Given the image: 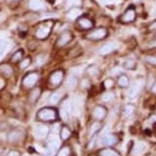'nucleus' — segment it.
Wrapping results in <instances>:
<instances>
[{"label": "nucleus", "mask_w": 156, "mask_h": 156, "mask_svg": "<svg viewBox=\"0 0 156 156\" xmlns=\"http://www.w3.org/2000/svg\"><path fill=\"white\" fill-rule=\"evenodd\" d=\"M107 35H108L107 29L97 28V29H94V30L91 31L86 37L89 40H92V41H100V40L105 39V38L107 37Z\"/></svg>", "instance_id": "obj_2"}, {"label": "nucleus", "mask_w": 156, "mask_h": 156, "mask_svg": "<svg viewBox=\"0 0 156 156\" xmlns=\"http://www.w3.org/2000/svg\"><path fill=\"white\" fill-rule=\"evenodd\" d=\"M20 137H22V133H20V132H19V131H14L13 133H11L9 135V139L10 140H13V141L20 139Z\"/></svg>", "instance_id": "obj_33"}, {"label": "nucleus", "mask_w": 156, "mask_h": 156, "mask_svg": "<svg viewBox=\"0 0 156 156\" xmlns=\"http://www.w3.org/2000/svg\"><path fill=\"white\" fill-rule=\"evenodd\" d=\"M23 55V50H17L16 53L13 54V56H12V58H11V60L14 61V62H16V61H20V59H22Z\"/></svg>", "instance_id": "obj_26"}, {"label": "nucleus", "mask_w": 156, "mask_h": 156, "mask_svg": "<svg viewBox=\"0 0 156 156\" xmlns=\"http://www.w3.org/2000/svg\"><path fill=\"white\" fill-rule=\"evenodd\" d=\"M30 63H31V58H29V57L25 58V59L20 62V69H26Z\"/></svg>", "instance_id": "obj_37"}, {"label": "nucleus", "mask_w": 156, "mask_h": 156, "mask_svg": "<svg viewBox=\"0 0 156 156\" xmlns=\"http://www.w3.org/2000/svg\"><path fill=\"white\" fill-rule=\"evenodd\" d=\"M99 156H120L119 153H117L115 150L113 149H103L100 151Z\"/></svg>", "instance_id": "obj_21"}, {"label": "nucleus", "mask_w": 156, "mask_h": 156, "mask_svg": "<svg viewBox=\"0 0 156 156\" xmlns=\"http://www.w3.org/2000/svg\"><path fill=\"white\" fill-rule=\"evenodd\" d=\"M69 111H66L64 108L61 107V109H60V116H61V119H62L64 122H66L67 119H69Z\"/></svg>", "instance_id": "obj_31"}, {"label": "nucleus", "mask_w": 156, "mask_h": 156, "mask_svg": "<svg viewBox=\"0 0 156 156\" xmlns=\"http://www.w3.org/2000/svg\"><path fill=\"white\" fill-rule=\"evenodd\" d=\"M69 147H64L58 152L57 156H69Z\"/></svg>", "instance_id": "obj_36"}, {"label": "nucleus", "mask_w": 156, "mask_h": 156, "mask_svg": "<svg viewBox=\"0 0 156 156\" xmlns=\"http://www.w3.org/2000/svg\"><path fill=\"white\" fill-rule=\"evenodd\" d=\"M149 31H156V20L148 26Z\"/></svg>", "instance_id": "obj_39"}, {"label": "nucleus", "mask_w": 156, "mask_h": 156, "mask_svg": "<svg viewBox=\"0 0 156 156\" xmlns=\"http://www.w3.org/2000/svg\"><path fill=\"white\" fill-rule=\"evenodd\" d=\"M8 156H19V154H17V152H14L13 151V152H10Z\"/></svg>", "instance_id": "obj_42"}, {"label": "nucleus", "mask_w": 156, "mask_h": 156, "mask_svg": "<svg viewBox=\"0 0 156 156\" xmlns=\"http://www.w3.org/2000/svg\"><path fill=\"white\" fill-rule=\"evenodd\" d=\"M137 17V12L134 6H129L125 10L122 16H119V22L122 23H131L135 22Z\"/></svg>", "instance_id": "obj_3"}, {"label": "nucleus", "mask_w": 156, "mask_h": 156, "mask_svg": "<svg viewBox=\"0 0 156 156\" xmlns=\"http://www.w3.org/2000/svg\"><path fill=\"white\" fill-rule=\"evenodd\" d=\"M144 86V80L143 79H137L136 81L134 82V84L132 85L131 88L129 90L128 96L129 99H134L139 95L140 92L142 91V88Z\"/></svg>", "instance_id": "obj_5"}, {"label": "nucleus", "mask_w": 156, "mask_h": 156, "mask_svg": "<svg viewBox=\"0 0 156 156\" xmlns=\"http://www.w3.org/2000/svg\"><path fill=\"white\" fill-rule=\"evenodd\" d=\"M154 133L156 135V123H154Z\"/></svg>", "instance_id": "obj_44"}, {"label": "nucleus", "mask_w": 156, "mask_h": 156, "mask_svg": "<svg viewBox=\"0 0 156 156\" xmlns=\"http://www.w3.org/2000/svg\"><path fill=\"white\" fill-rule=\"evenodd\" d=\"M134 1H137L138 2V1H142V0H134Z\"/></svg>", "instance_id": "obj_45"}, {"label": "nucleus", "mask_w": 156, "mask_h": 156, "mask_svg": "<svg viewBox=\"0 0 156 156\" xmlns=\"http://www.w3.org/2000/svg\"><path fill=\"white\" fill-rule=\"evenodd\" d=\"M78 84V79L75 76H70L66 80V86L69 88H75Z\"/></svg>", "instance_id": "obj_22"}, {"label": "nucleus", "mask_w": 156, "mask_h": 156, "mask_svg": "<svg viewBox=\"0 0 156 156\" xmlns=\"http://www.w3.org/2000/svg\"><path fill=\"white\" fill-rule=\"evenodd\" d=\"M103 85H104V87L106 88V89H110V88L113 87L114 85V81L112 80V79H106V80L104 81V83H103Z\"/></svg>", "instance_id": "obj_32"}, {"label": "nucleus", "mask_w": 156, "mask_h": 156, "mask_svg": "<svg viewBox=\"0 0 156 156\" xmlns=\"http://www.w3.org/2000/svg\"><path fill=\"white\" fill-rule=\"evenodd\" d=\"M119 141V138H117L115 135L112 134H106L103 136V138L101 139V144L104 146H112L115 145Z\"/></svg>", "instance_id": "obj_11"}, {"label": "nucleus", "mask_w": 156, "mask_h": 156, "mask_svg": "<svg viewBox=\"0 0 156 156\" xmlns=\"http://www.w3.org/2000/svg\"><path fill=\"white\" fill-rule=\"evenodd\" d=\"M145 60L148 63L152 64V66H156V56H153V55H147L145 57Z\"/></svg>", "instance_id": "obj_34"}, {"label": "nucleus", "mask_w": 156, "mask_h": 156, "mask_svg": "<svg viewBox=\"0 0 156 156\" xmlns=\"http://www.w3.org/2000/svg\"><path fill=\"white\" fill-rule=\"evenodd\" d=\"M44 58L42 56H39V57H37V64L38 66H40V64H42L44 62Z\"/></svg>", "instance_id": "obj_40"}, {"label": "nucleus", "mask_w": 156, "mask_h": 156, "mask_svg": "<svg viewBox=\"0 0 156 156\" xmlns=\"http://www.w3.org/2000/svg\"><path fill=\"white\" fill-rule=\"evenodd\" d=\"M60 135H61V138H62V140H66L67 138L70 136V131L67 128H62L61 129V132H60Z\"/></svg>", "instance_id": "obj_27"}, {"label": "nucleus", "mask_w": 156, "mask_h": 156, "mask_svg": "<svg viewBox=\"0 0 156 156\" xmlns=\"http://www.w3.org/2000/svg\"><path fill=\"white\" fill-rule=\"evenodd\" d=\"M58 146H59V141H58L57 137L55 135L50 136L48 140V145H47V149L45 151V156H54L55 152L58 149Z\"/></svg>", "instance_id": "obj_4"}, {"label": "nucleus", "mask_w": 156, "mask_h": 156, "mask_svg": "<svg viewBox=\"0 0 156 156\" xmlns=\"http://www.w3.org/2000/svg\"><path fill=\"white\" fill-rule=\"evenodd\" d=\"M83 1L82 0H66V6L67 8H73V7H81Z\"/></svg>", "instance_id": "obj_20"}, {"label": "nucleus", "mask_w": 156, "mask_h": 156, "mask_svg": "<svg viewBox=\"0 0 156 156\" xmlns=\"http://www.w3.org/2000/svg\"><path fill=\"white\" fill-rule=\"evenodd\" d=\"M82 11L79 7H73V8H69V12L66 13V17L70 20H78L79 17L81 16Z\"/></svg>", "instance_id": "obj_16"}, {"label": "nucleus", "mask_w": 156, "mask_h": 156, "mask_svg": "<svg viewBox=\"0 0 156 156\" xmlns=\"http://www.w3.org/2000/svg\"><path fill=\"white\" fill-rule=\"evenodd\" d=\"M72 39H73L72 32L66 31L60 35L59 38H58L56 45H57V47H63V46H66V44H69L70 41H72Z\"/></svg>", "instance_id": "obj_10"}, {"label": "nucleus", "mask_w": 156, "mask_h": 156, "mask_svg": "<svg viewBox=\"0 0 156 156\" xmlns=\"http://www.w3.org/2000/svg\"><path fill=\"white\" fill-rule=\"evenodd\" d=\"M134 110H135V106L133 104H126L125 108H123V113H125L126 116H129L134 112Z\"/></svg>", "instance_id": "obj_23"}, {"label": "nucleus", "mask_w": 156, "mask_h": 156, "mask_svg": "<svg viewBox=\"0 0 156 156\" xmlns=\"http://www.w3.org/2000/svg\"><path fill=\"white\" fill-rule=\"evenodd\" d=\"M0 69H2L1 72H2V73H3V75H5V76H8V75H10V73H12V70H11V67H10L9 66H7V64L0 66Z\"/></svg>", "instance_id": "obj_30"}, {"label": "nucleus", "mask_w": 156, "mask_h": 156, "mask_svg": "<svg viewBox=\"0 0 156 156\" xmlns=\"http://www.w3.org/2000/svg\"><path fill=\"white\" fill-rule=\"evenodd\" d=\"M106 114H107L106 108H105L104 106H102V105H97V106L94 108V110H93L94 119H96L98 120L103 119L105 116H106Z\"/></svg>", "instance_id": "obj_12"}, {"label": "nucleus", "mask_w": 156, "mask_h": 156, "mask_svg": "<svg viewBox=\"0 0 156 156\" xmlns=\"http://www.w3.org/2000/svg\"><path fill=\"white\" fill-rule=\"evenodd\" d=\"M117 83H119V86L122 88H128L129 85V79L128 76L126 75H120L119 76V80H117Z\"/></svg>", "instance_id": "obj_18"}, {"label": "nucleus", "mask_w": 156, "mask_h": 156, "mask_svg": "<svg viewBox=\"0 0 156 156\" xmlns=\"http://www.w3.org/2000/svg\"><path fill=\"white\" fill-rule=\"evenodd\" d=\"M152 92L156 94V83L152 86Z\"/></svg>", "instance_id": "obj_43"}, {"label": "nucleus", "mask_w": 156, "mask_h": 156, "mask_svg": "<svg viewBox=\"0 0 156 156\" xmlns=\"http://www.w3.org/2000/svg\"><path fill=\"white\" fill-rule=\"evenodd\" d=\"M59 99H60L59 94H58V93H54V94H52V95L50 96L49 102L51 103V104H56V103L59 101Z\"/></svg>", "instance_id": "obj_28"}, {"label": "nucleus", "mask_w": 156, "mask_h": 156, "mask_svg": "<svg viewBox=\"0 0 156 156\" xmlns=\"http://www.w3.org/2000/svg\"><path fill=\"white\" fill-rule=\"evenodd\" d=\"M40 95V89H35L33 92H32V95H31V98L33 101H35V100L38 99V97H39Z\"/></svg>", "instance_id": "obj_38"}, {"label": "nucleus", "mask_w": 156, "mask_h": 156, "mask_svg": "<svg viewBox=\"0 0 156 156\" xmlns=\"http://www.w3.org/2000/svg\"><path fill=\"white\" fill-rule=\"evenodd\" d=\"M87 73H89L90 76H98L99 75V69L98 67L95 66H90L89 67H88L87 69Z\"/></svg>", "instance_id": "obj_24"}, {"label": "nucleus", "mask_w": 156, "mask_h": 156, "mask_svg": "<svg viewBox=\"0 0 156 156\" xmlns=\"http://www.w3.org/2000/svg\"><path fill=\"white\" fill-rule=\"evenodd\" d=\"M146 146L145 144L143 142H138L134 145V148H133V153L135 155H139L141 153L144 152V150H145Z\"/></svg>", "instance_id": "obj_19"}, {"label": "nucleus", "mask_w": 156, "mask_h": 156, "mask_svg": "<svg viewBox=\"0 0 156 156\" xmlns=\"http://www.w3.org/2000/svg\"><path fill=\"white\" fill-rule=\"evenodd\" d=\"M29 6H30L32 10L38 11V10L45 9L46 4L44 2V0H30L29 1Z\"/></svg>", "instance_id": "obj_15"}, {"label": "nucleus", "mask_w": 156, "mask_h": 156, "mask_svg": "<svg viewBox=\"0 0 156 156\" xmlns=\"http://www.w3.org/2000/svg\"><path fill=\"white\" fill-rule=\"evenodd\" d=\"M51 33V25H43L36 32V37L39 40H44L49 37Z\"/></svg>", "instance_id": "obj_8"}, {"label": "nucleus", "mask_w": 156, "mask_h": 156, "mask_svg": "<svg viewBox=\"0 0 156 156\" xmlns=\"http://www.w3.org/2000/svg\"><path fill=\"white\" fill-rule=\"evenodd\" d=\"M78 26L80 27L81 30H85V31H89L94 27V23L92 22V20L89 19L88 16H80L78 20Z\"/></svg>", "instance_id": "obj_7"}, {"label": "nucleus", "mask_w": 156, "mask_h": 156, "mask_svg": "<svg viewBox=\"0 0 156 156\" xmlns=\"http://www.w3.org/2000/svg\"><path fill=\"white\" fill-rule=\"evenodd\" d=\"M63 76H64V73H63L62 70H55L54 73H51V76H50V78H49L50 84L54 87L59 86L60 83L62 82Z\"/></svg>", "instance_id": "obj_9"}, {"label": "nucleus", "mask_w": 156, "mask_h": 156, "mask_svg": "<svg viewBox=\"0 0 156 156\" xmlns=\"http://www.w3.org/2000/svg\"><path fill=\"white\" fill-rule=\"evenodd\" d=\"M100 128H101V125H100L99 122H95V123H93L92 126H91V131H90V133L91 135H93L94 133H96L98 129H100Z\"/></svg>", "instance_id": "obj_35"}, {"label": "nucleus", "mask_w": 156, "mask_h": 156, "mask_svg": "<svg viewBox=\"0 0 156 156\" xmlns=\"http://www.w3.org/2000/svg\"><path fill=\"white\" fill-rule=\"evenodd\" d=\"M82 86H83L84 88L89 87V81H87V80H83V82H82Z\"/></svg>", "instance_id": "obj_41"}, {"label": "nucleus", "mask_w": 156, "mask_h": 156, "mask_svg": "<svg viewBox=\"0 0 156 156\" xmlns=\"http://www.w3.org/2000/svg\"><path fill=\"white\" fill-rule=\"evenodd\" d=\"M6 49H7V41L5 40L0 41V56H2L4 54Z\"/></svg>", "instance_id": "obj_29"}, {"label": "nucleus", "mask_w": 156, "mask_h": 156, "mask_svg": "<svg viewBox=\"0 0 156 156\" xmlns=\"http://www.w3.org/2000/svg\"><path fill=\"white\" fill-rule=\"evenodd\" d=\"M34 135L37 139H44L48 135V128L45 126H37L34 129Z\"/></svg>", "instance_id": "obj_13"}, {"label": "nucleus", "mask_w": 156, "mask_h": 156, "mask_svg": "<svg viewBox=\"0 0 156 156\" xmlns=\"http://www.w3.org/2000/svg\"><path fill=\"white\" fill-rule=\"evenodd\" d=\"M101 99H102L103 102H110V101H112V100L114 99V95L112 93H110V92L105 93V94H103V95H102Z\"/></svg>", "instance_id": "obj_25"}, {"label": "nucleus", "mask_w": 156, "mask_h": 156, "mask_svg": "<svg viewBox=\"0 0 156 156\" xmlns=\"http://www.w3.org/2000/svg\"><path fill=\"white\" fill-rule=\"evenodd\" d=\"M123 67L128 70H134L137 67V61L134 58H128L123 62Z\"/></svg>", "instance_id": "obj_17"}, {"label": "nucleus", "mask_w": 156, "mask_h": 156, "mask_svg": "<svg viewBox=\"0 0 156 156\" xmlns=\"http://www.w3.org/2000/svg\"><path fill=\"white\" fill-rule=\"evenodd\" d=\"M37 117L42 122H52V120H55L57 119V112L54 108L46 107L38 112Z\"/></svg>", "instance_id": "obj_1"}, {"label": "nucleus", "mask_w": 156, "mask_h": 156, "mask_svg": "<svg viewBox=\"0 0 156 156\" xmlns=\"http://www.w3.org/2000/svg\"><path fill=\"white\" fill-rule=\"evenodd\" d=\"M117 45L114 42H109V43H106L104 44L101 48L99 49L98 53L100 55H102V56H106V55H109L111 53H113V52H115L117 50Z\"/></svg>", "instance_id": "obj_6"}, {"label": "nucleus", "mask_w": 156, "mask_h": 156, "mask_svg": "<svg viewBox=\"0 0 156 156\" xmlns=\"http://www.w3.org/2000/svg\"><path fill=\"white\" fill-rule=\"evenodd\" d=\"M38 78H39V75L37 73H31L23 79V85L26 87H32L36 84V82L38 81Z\"/></svg>", "instance_id": "obj_14"}]
</instances>
